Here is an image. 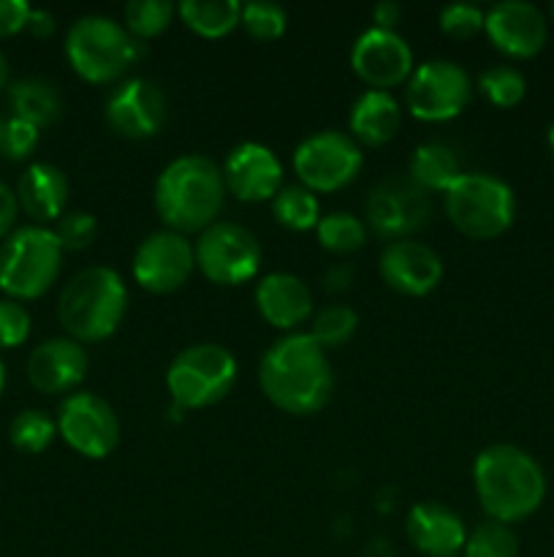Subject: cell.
<instances>
[{
    "mask_svg": "<svg viewBox=\"0 0 554 557\" xmlns=\"http://www.w3.org/2000/svg\"><path fill=\"white\" fill-rule=\"evenodd\" d=\"M9 103L14 117L36 125L38 131L58 123V117L63 114V98H60V92L54 90L52 82L38 79V76H27V79L14 82L9 87Z\"/></svg>",
    "mask_w": 554,
    "mask_h": 557,
    "instance_id": "cell-25",
    "label": "cell"
},
{
    "mask_svg": "<svg viewBox=\"0 0 554 557\" xmlns=\"http://www.w3.org/2000/svg\"><path fill=\"white\" fill-rule=\"evenodd\" d=\"M483 33L505 58H536L546 44V16L538 5L525 3V0H505L487 11Z\"/></svg>",
    "mask_w": 554,
    "mask_h": 557,
    "instance_id": "cell-17",
    "label": "cell"
},
{
    "mask_svg": "<svg viewBox=\"0 0 554 557\" xmlns=\"http://www.w3.org/2000/svg\"><path fill=\"white\" fill-rule=\"evenodd\" d=\"M546 141H549V150H552V156H554V125H552V128H549Z\"/></svg>",
    "mask_w": 554,
    "mask_h": 557,
    "instance_id": "cell-46",
    "label": "cell"
},
{
    "mask_svg": "<svg viewBox=\"0 0 554 557\" xmlns=\"http://www.w3.org/2000/svg\"><path fill=\"white\" fill-rule=\"evenodd\" d=\"M259 384L275 408L293 417H310L329 403L335 389L329 354L304 332H291L266 348Z\"/></svg>",
    "mask_w": 554,
    "mask_h": 557,
    "instance_id": "cell-1",
    "label": "cell"
},
{
    "mask_svg": "<svg viewBox=\"0 0 554 557\" xmlns=\"http://www.w3.org/2000/svg\"><path fill=\"white\" fill-rule=\"evenodd\" d=\"M462 163L456 158V152L451 150L445 141H424L413 150L411 158V174L407 177L424 188L429 190H438V194H445L456 180L462 177Z\"/></svg>",
    "mask_w": 554,
    "mask_h": 557,
    "instance_id": "cell-26",
    "label": "cell"
},
{
    "mask_svg": "<svg viewBox=\"0 0 554 557\" xmlns=\"http://www.w3.org/2000/svg\"><path fill=\"white\" fill-rule=\"evenodd\" d=\"M478 90H481L483 98H487L489 103H494V107L511 109L525 98L527 82L519 69L500 63L478 76Z\"/></svg>",
    "mask_w": 554,
    "mask_h": 557,
    "instance_id": "cell-33",
    "label": "cell"
},
{
    "mask_svg": "<svg viewBox=\"0 0 554 557\" xmlns=\"http://www.w3.org/2000/svg\"><path fill=\"white\" fill-rule=\"evenodd\" d=\"M272 212H275V221L280 226L291 228V232H310L320 221L318 196L304 188V185L280 188V194L272 199Z\"/></svg>",
    "mask_w": 554,
    "mask_h": 557,
    "instance_id": "cell-28",
    "label": "cell"
},
{
    "mask_svg": "<svg viewBox=\"0 0 554 557\" xmlns=\"http://www.w3.org/2000/svg\"><path fill=\"white\" fill-rule=\"evenodd\" d=\"M362 147L340 131H320L307 136L293 152V172L299 185L313 194H335L362 172Z\"/></svg>",
    "mask_w": 554,
    "mask_h": 557,
    "instance_id": "cell-10",
    "label": "cell"
},
{
    "mask_svg": "<svg viewBox=\"0 0 554 557\" xmlns=\"http://www.w3.org/2000/svg\"><path fill=\"white\" fill-rule=\"evenodd\" d=\"M168 114L166 96L150 79H125L106 101V123L125 139H150L163 128Z\"/></svg>",
    "mask_w": 554,
    "mask_h": 557,
    "instance_id": "cell-16",
    "label": "cell"
},
{
    "mask_svg": "<svg viewBox=\"0 0 554 557\" xmlns=\"http://www.w3.org/2000/svg\"><path fill=\"white\" fill-rule=\"evenodd\" d=\"M552 20H554V3H552Z\"/></svg>",
    "mask_w": 554,
    "mask_h": 557,
    "instance_id": "cell-48",
    "label": "cell"
},
{
    "mask_svg": "<svg viewBox=\"0 0 554 557\" xmlns=\"http://www.w3.org/2000/svg\"><path fill=\"white\" fill-rule=\"evenodd\" d=\"M25 30L30 33L33 38H49L54 30H58V22H54V14L43 9H30V16H27Z\"/></svg>",
    "mask_w": 554,
    "mask_h": 557,
    "instance_id": "cell-43",
    "label": "cell"
},
{
    "mask_svg": "<svg viewBox=\"0 0 554 557\" xmlns=\"http://www.w3.org/2000/svg\"><path fill=\"white\" fill-rule=\"evenodd\" d=\"M196 267L217 286H242L261 270V245L250 228L215 221L193 245Z\"/></svg>",
    "mask_w": 554,
    "mask_h": 557,
    "instance_id": "cell-9",
    "label": "cell"
},
{
    "mask_svg": "<svg viewBox=\"0 0 554 557\" xmlns=\"http://www.w3.org/2000/svg\"><path fill=\"white\" fill-rule=\"evenodd\" d=\"M16 201L20 210H25V215L36 223H58L68 201V180L63 169L43 161L30 163L16 183Z\"/></svg>",
    "mask_w": 554,
    "mask_h": 557,
    "instance_id": "cell-23",
    "label": "cell"
},
{
    "mask_svg": "<svg viewBox=\"0 0 554 557\" xmlns=\"http://www.w3.org/2000/svg\"><path fill=\"white\" fill-rule=\"evenodd\" d=\"M223 183L239 201H269L282 188V163L259 141H242L223 163Z\"/></svg>",
    "mask_w": 554,
    "mask_h": 557,
    "instance_id": "cell-18",
    "label": "cell"
},
{
    "mask_svg": "<svg viewBox=\"0 0 554 557\" xmlns=\"http://www.w3.org/2000/svg\"><path fill=\"white\" fill-rule=\"evenodd\" d=\"M239 25L259 41H275L286 33L288 16L286 9L277 3H244Z\"/></svg>",
    "mask_w": 554,
    "mask_h": 557,
    "instance_id": "cell-35",
    "label": "cell"
},
{
    "mask_svg": "<svg viewBox=\"0 0 554 557\" xmlns=\"http://www.w3.org/2000/svg\"><path fill=\"white\" fill-rule=\"evenodd\" d=\"M402 125V109L391 92L367 90L351 109V139L358 147H383Z\"/></svg>",
    "mask_w": 554,
    "mask_h": 557,
    "instance_id": "cell-24",
    "label": "cell"
},
{
    "mask_svg": "<svg viewBox=\"0 0 554 557\" xmlns=\"http://www.w3.org/2000/svg\"><path fill=\"white\" fill-rule=\"evenodd\" d=\"M174 9L168 0H134V3L125 5V30L136 38V41L144 44L147 38H155L172 25Z\"/></svg>",
    "mask_w": 554,
    "mask_h": 557,
    "instance_id": "cell-32",
    "label": "cell"
},
{
    "mask_svg": "<svg viewBox=\"0 0 554 557\" xmlns=\"http://www.w3.org/2000/svg\"><path fill=\"white\" fill-rule=\"evenodd\" d=\"M443 210L451 226L470 239H494L511 228L516 218V196L492 174H462L443 194Z\"/></svg>",
    "mask_w": 554,
    "mask_h": 557,
    "instance_id": "cell-7",
    "label": "cell"
},
{
    "mask_svg": "<svg viewBox=\"0 0 554 557\" xmlns=\"http://www.w3.org/2000/svg\"><path fill=\"white\" fill-rule=\"evenodd\" d=\"M353 283V267L348 264V261H340V264L329 267V270L324 272V288L329 294H340V292H348Z\"/></svg>",
    "mask_w": 554,
    "mask_h": 557,
    "instance_id": "cell-42",
    "label": "cell"
},
{
    "mask_svg": "<svg viewBox=\"0 0 554 557\" xmlns=\"http://www.w3.org/2000/svg\"><path fill=\"white\" fill-rule=\"evenodd\" d=\"M128 308V288L109 267L76 272L58 299L60 326L76 343H101L117 332Z\"/></svg>",
    "mask_w": 554,
    "mask_h": 557,
    "instance_id": "cell-4",
    "label": "cell"
},
{
    "mask_svg": "<svg viewBox=\"0 0 554 557\" xmlns=\"http://www.w3.org/2000/svg\"><path fill=\"white\" fill-rule=\"evenodd\" d=\"M90 359L81 343L71 337H49L27 357V381L43 395H63L85 381Z\"/></svg>",
    "mask_w": 554,
    "mask_h": 557,
    "instance_id": "cell-20",
    "label": "cell"
},
{
    "mask_svg": "<svg viewBox=\"0 0 554 557\" xmlns=\"http://www.w3.org/2000/svg\"><path fill=\"white\" fill-rule=\"evenodd\" d=\"M226 183L215 161L204 156L174 158L155 183V210L168 232H204L221 215Z\"/></svg>",
    "mask_w": 554,
    "mask_h": 557,
    "instance_id": "cell-3",
    "label": "cell"
},
{
    "mask_svg": "<svg viewBox=\"0 0 554 557\" xmlns=\"http://www.w3.org/2000/svg\"><path fill=\"white\" fill-rule=\"evenodd\" d=\"M16 212H20V201L16 194L5 183H0V239L9 237L11 228L16 223Z\"/></svg>",
    "mask_w": 554,
    "mask_h": 557,
    "instance_id": "cell-41",
    "label": "cell"
},
{
    "mask_svg": "<svg viewBox=\"0 0 554 557\" xmlns=\"http://www.w3.org/2000/svg\"><path fill=\"white\" fill-rule=\"evenodd\" d=\"M351 65L369 90L389 92L413 74V52L396 30L369 27L356 38L351 49Z\"/></svg>",
    "mask_w": 554,
    "mask_h": 557,
    "instance_id": "cell-15",
    "label": "cell"
},
{
    "mask_svg": "<svg viewBox=\"0 0 554 557\" xmlns=\"http://www.w3.org/2000/svg\"><path fill=\"white\" fill-rule=\"evenodd\" d=\"M179 20L201 38H223L242 22V3L237 0H182Z\"/></svg>",
    "mask_w": 554,
    "mask_h": 557,
    "instance_id": "cell-27",
    "label": "cell"
},
{
    "mask_svg": "<svg viewBox=\"0 0 554 557\" xmlns=\"http://www.w3.org/2000/svg\"><path fill=\"white\" fill-rule=\"evenodd\" d=\"M27 16H30V5L25 0H0V38L25 30Z\"/></svg>",
    "mask_w": 554,
    "mask_h": 557,
    "instance_id": "cell-40",
    "label": "cell"
},
{
    "mask_svg": "<svg viewBox=\"0 0 554 557\" xmlns=\"http://www.w3.org/2000/svg\"><path fill=\"white\" fill-rule=\"evenodd\" d=\"M405 533L413 547L427 557H454L465 549L467 528L454 509L435 500L416 504L407 515Z\"/></svg>",
    "mask_w": 554,
    "mask_h": 557,
    "instance_id": "cell-21",
    "label": "cell"
},
{
    "mask_svg": "<svg viewBox=\"0 0 554 557\" xmlns=\"http://www.w3.org/2000/svg\"><path fill=\"white\" fill-rule=\"evenodd\" d=\"M237 384V359L217 343H196L179 351L166 370L174 411H199L221 403Z\"/></svg>",
    "mask_w": 554,
    "mask_h": 557,
    "instance_id": "cell-8",
    "label": "cell"
},
{
    "mask_svg": "<svg viewBox=\"0 0 554 557\" xmlns=\"http://www.w3.org/2000/svg\"><path fill=\"white\" fill-rule=\"evenodd\" d=\"M5 79H9V60H5V54L0 52V90L5 87Z\"/></svg>",
    "mask_w": 554,
    "mask_h": 557,
    "instance_id": "cell-45",
    "label": "cell"
},
{
    "mask_svg": "<svg viewBox=\"0 0 554 557\" xmlns=\"http://www.w3.org/2000/svg\"><path fill=\"white\" fill-rule=\"evenodd\" d=\"M38 136H41V131L36 125L25 123L20 117L5 120L3 131H0V152L11 161H25L38 147Z\"/></svg>",
    "mask_w": 554,
    "mask_h": 557,
    "instance_id": "cell-38",
    "label": "cell"
},
{
    "mask_svg": "<svg viewBox=\"0 0 554 557\" xmlns=\"http://www.w3.org/2000/svg\"><path fill=\"white\" fill-rule=\"evenodd\" d=\"M364 215L378 237L396 243L424 228L432 215V205L427 190L418 188L411 177H386L369 190Z\"/></svg>",
    "mask_w": 554,
    "mask_h": 557,
    "instance_id": "cell-13",
    "label": "cell"
},
{
    "mask_svg": "<svg viewBox=\"0 0 554 557\" xmlns=\"http://www.w3.org/2000/svg\"><path fill=\"white\" fill-rule=\"evenodd\" d=\"M483 16H487V11H481L478 5H445V9L440 11V30L449 38H456V41H467V38L478 36V33L483 30Z\"/></svg>",
    "mask_w": 554,
    "mask_h": 557,
    "instance_id": "cell-37",
    "label": "cell"
},
{
    "mask_svg": "<svg viewBox=\"0 0 554 557\" xmlns=\"http://www.w3.org/2000/svg\"><path fill=\"white\" fill-rule=\"evenodd\" d=\"M383 283L407 297H424L443 281V261L429 245L416 239H396L383 248L378 259Z\"/></svg>",
    "mask_w": 554,
    "mask_h": 557,
    "instance_id": "cell-19",
    "label": "cell"
},
{
    "mask_svg": "<svg viewBox=\"0 0 554 557\" xmlns=\"http://www.w3.org/2000/svg\"><path fill=\"white\" fill-rule=\"evenodd\" d=\"M63 267V248L52 228L22 226L0 245V292L9 299H38L54 286Z\"/></svg>",
    "mask_w": 554,
    "mask_h": 557,
    "instance_id": "cell-6",
    "label": "cell"
},
{
    "mask_svg": "<svg viewBox=\"0 0 554 557\" xmlns=\"http://www.w3.org/2000/svg\"><path fill=\"white\" fill-rule=\"evenodd\" d=\"M358 315L356 310L348 308V305H326L318 313H313L310 319V332L307 335L318 343L320 348H340L356 335Z\"/></svg>",
    "mask_w": 554,
    "mask_h": 557,
    "instance_id": "cell-30",
    "label": "cell"
},
{
    "mask_svg": "<svg viewBox=\"0 0 554 557\" xmlns=\"http://www.w3.org/2000/svg\"><path fill=\"white\" fill-rule=\"evenodd\" d=\"M465 557H519V539L503 522H481L473 533H467Z\"/></svg>",
    "mask_w": 554,
    "mask_h": 557,
    "instance_id": "cell-34",
    "label": "cell"
},
{
    "mask_svg": "<svg viewBox=\"0 0 554 557\" xmlns=\"http://www.w3.org/2000/svg\"><path fill=\"white\" fill-rule=\"evenodd\" d=\"M54 435H58V422L43 411H36V408L20 411L9 424L11 444L25 455H41L43 449H49Z\"/></svg>",
    "mask_w": 554,
    "mask_h": 557,
    "instance_id": "cell-31",
    "label": "cell"
},
{
    "mask_svg": "<svg viewBox=\"0 0 554 557\" xmlns=\"http://www.w3.org/2000/svg\"><path fill=\"white\" fill-rule=\"evenodd\" d=\"M315 237L324 250L335 256H351L367 243V226L351 212H329L315 226Z\"/></svg>",
    "mask_w": 554,
    "mask_h": 557,
    "instance_id": "cell-29",
    "label": "cell"
},
{
    "mask_svg": "<svg viewBox=\"0 0 554 557\" xmlns=\"http://www.w3.org/2000/svg\"><path fill=\"white\" fill-rule=\"evenodd\" d=\"M473 82L459 63L451 60H427L416 65L407 79V109L424 123H445L459 117L470 103Z\"/></svg>",
    "mask_w": 554,
    "mask_h": 557,
    "instance_id": "cell-11",
    "label": "cell"
},
{
    "mask_svg": "<svg viewBox=\"0 0 554 557\" xmlns=\"http://www.w3.org/2000/svg\"><path fill=\"white\" fill-rule=\"evenodd\" d=\"M255 308L266 324L291 335V330L313 319V294L302 277L272 272L255 286Z\"/></svg>",
    "mask_w": 554,
    "mask_h": 557,
    "instance_id": "cell-22",
    "label": "cell"
},
{
    "mask_svg": "<svg viewBox=\"0 0 554 557\" xmlns=\"http://www.w3.org/2000/svg\"><path fill=\"white\" fill-rule=\"evenodd\" d=\"M54 237H58L60 248L79 253L87 250L98 237V221L90 212H63L60 221L54 223Z\"/></svg>",
    "mask_w": 554,
    "mask_h": 557,
    "instance_id": "cell-36",
    "label": "cell"
},
{
    "mask_svg": "<svg viewBox=\"0 0 554 557\" xmlns=\"http://www.w3.org/2000/svg\"><path fill=\"white\" fill-rule=\"evenodd\" d=\"M134 281L150 294H172L188 283L196 270V253L188 237L177 232L150 234L134 253Z\"/></svg>",
    "mask_w": 554,
    "mask_h": 557,
    "instance_id": "cell-14",
    "label": "cell"
},
{
    "mask_svg": "<svg viewBox=\"0 0 554 557\" xmlns=\"http://www.w3.org/2000/svg\"><path fill=\"white\" fill-rule=\"evenodd\" d=\"M3 386H5V364L3 359H0V392H3Z\"/></svg>",
    "mask_w": 554,
    "mask_h": 557,
    "instance_id": "cell-47",
    "label": "cell"
},
{
    "mask_svg": "<svg viewBox=\"0 0 554 557\" xmlns=\"http://www.w3.org/2000/svg\"><path fill=\"white\" fill-rule=\"evenodd\" d=\"M144 44L109 16H81L65 36V58L71 69L92 85L117 82L144 58Z\"/></svg>",
    "mask_w": 554,
    "mask_h": 557,
    "instance_id": "cell-5",
    "label": "cell"
},
{
    "mask_svg": "<svg viewBox=\"0 0 554 557\" xmlns=\"http://www.w3.org/2000/svg\"><path fill=\"white\" fill-rule=\"evenodd\" d=\"M473 487L489 520H527L546 498V476L532 455L511 444L487 446L473 462Z\"/></svg>",
    "mask_w": 554,
    "mask_h": 557,
    "instance_id": "cell-2",
    "label": "cell"
},
{
    "mask_svg": "<svg viewBox=\"0 0 554 557\" xmlns=\"http://www.w3.org/2000/svg\"><path fill=\"white\" fill-rule=\"evenodd\" d=\"M373 20L378 30H394L402 20V5L400 3H391V0H383L373 9Z\"/></svg>",
    "mask_w": 554,
    "mask_h": 557,
    "instance_id": "cell-44",
    "label": "cell"
},
{
    "mask_svg": "<svg viewBox=\"0 0 554 557\" xmlns=\"http://www.w3.org/2000/svg\"><path fill=\"white\" fill-rule=\"evenodd\" d=\"M30 313L16 299H0V351L22 346L30 337Z\"/></svg>",
    "mask_w": 554,
    "mask_h": 557,
    "instance_id": "cell-39",
    "label": "cell"
},
{
    "mask_svg": "<svg viewBox=\"0 0 554 557\" xmlns=\"http://www.w3.org/2000/svg\"><path fill=\"white\" fill-rule=\"evenodd\" d=\"M58 433L76 455L103 460L119 444V419L103 397L92 392H74L60 403Z\"/></svg>",
    "mask_w": 554,
    "mask_h": 557,
    "instance_id": "cell-12",
    "label": "cell"
},
{
    "mask_svg": "<svg viewBox=\"0 0 554 557\" xmlns=\"http://www.w3.org/2000/svg\"><path fill=\"white\" fill-rule=\"evenodd\" d=\"M0 131H3V123H0Z\"/></svg>",
    "mask_w": 554,
    "mask_h": 557,
    "instance_id": "cell-49",
    "label": "cell"
}]
</instances>
